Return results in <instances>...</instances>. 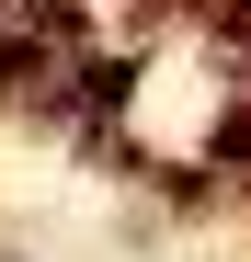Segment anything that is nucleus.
Segmentation results:
<instances>
[{
    "label": "nucleus",
    "instance_id": "nucleus-1",
    "mask_svg": "<svg viewBox=\"0 0 251 262\" xmlns=\"http://www.w3.org/2000/svg\"><path fill=\"white\" fill-rule=\"evenodd\" d=\"M228 23H251V0H228Z\"/></svg>",
    "mask_w": 251,
    "mask_h": 262
}]
</instances>
